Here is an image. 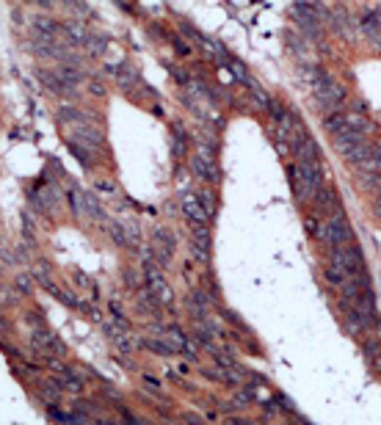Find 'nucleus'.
<instances>
[{"label":"nucleus","instance_id":"1","mask_svg":"<svg viewBox=\"0 0 381 425\" xmlns=\"http://www.w3.org/2000/svg\"><path fill=\"white\" fill-rule=\"evenodd\" d=\"M368 268H365V257L362 249L356 246L354 241L346 243V246H337L329 251V265H326V279L331 285L343 287L346 282H356V279H365Z\"/></svg>","mask_w":381,"mask_h":425},{"label":"nucleus","instance_id":"14","mask_svg":"<svg viewBox=\"0 0 381 425\" xmlns=\"http://www.w3.org/2000/svg\"><path fill=\"white\" fill-rule=\"evenodd\" d=\"M153 249L160 257V263H169L175 257V235L166 229H155L153 235Z\"/></svg>","mask_w":381,"mask_h":425},{"label":"nucleus","instance_id":"16","mask_svg":"<svg viewBox=\"0 0 381 425\" xmlns=\"http://www.w3.org/2000/svg\"><path fill=\"white\" fill-rule=\"evenodd\" d=\"M362 31L370 36V39H381V11H370L365 20H362Z\"/></svg>","mask_w":381,"mask_h":425},{"label":"nucleus","instance_id":"19","mask_svg":"<svg viewBox=\"0 0 381 425\" xmlns=\"http://www.w3.org/2000/svg\"><path fill=\"white\" fill-rule=\"evenodd\" d=\"M268 114H271V119H274L277 125H282V122L290 116V114H287V108H285L280 100H274V97H271V102H268Z\"/></svg>","mask_w":381,"mask_h":425},{"label":"nucleus","instance_id":"18","mask_svg":"<svg viewBox=\"0 0 381 425\" xmlns=\"http://www.w3.org/2000/svg\"><path fill=\"white\" fill-rule=\"evenodd\" d=\"M116 70H119L116 77H119V83H122L125 89H133V86L138 83V72H136V70H130V67H125V64H122V67H116Z\"/></svg>","mask_w":381,"mask_h":425},{"label":"nucleus","instance_id":"26","mask_svg":"<svg viewBox=\"0 0 381 425\" xmlns=\"http://www.w3.org/2000/svg\"><path fill=\"white\" fill-rule=\"evenodd\" d=\"M89 89H92V94H94V97H102V94H105V89H102L100 83H89Z\"/></svg>","mask_w":381,"mask_h":425},{"label":"nucleus","instance_id":"20","mask_svg":"<svg viewBox=\"0 0 381 425\" xmlns=\"http://www.w3.org/2000/svg\"><path fill=\"white\" fill-rule=\"evenodd\" d=\"M64 33L75 42V45H83V42H89V36H86V31H83V26H67L64 28Z\"/></svg>","mask_w":381,"mask_h":425},{"label":"nucleus","instance_id":"2","mask_svg":"<svg viewBox=\"0 0 381 425\" xmlns=\"http://www.w3.org/2000/svg\"><path fill=\"white\" fill-rule=\"evenodd\" d=\"M287 177H290V185H293V194L302 204H312L318 191L326 185L324 182V169L321 163H304V160H296V163H287Z\"/></svg>","mask_w":381,"mask_h":425},{"label":"nucleus","instance_id":"15","mask_svg":"<svg viewBox=\"0 0 381 425\" xmlns=\"http://www.w3.org/2000/svg\"><path fill=\"white\" fill-rule=\"evenodd\" d=\"M191 166L197 177H202L204 182H216L219 180V169H216V160L210 158V152H199L197 158H191Z\"/></svg>","mask_w":381,"mask_h":425},{"label":"nucleus","instance_id":"12","mask_svg":"<svg viewBox=\"0 0 381 425\" xmlns=\"http://www.w3.org/2000/svg\"><path fill=\"white\" fill-rule=\"evenodd\" d=\"M315 210H318V213H324L326 219L337 216V213H343V210H340V197H337V191L329 188V185H324V188L318 191V197H315Z\"/></svg>","mask_w":381,"mask_h":425},{"label":"nucleus","instance_id":"3","mask_svg":"<svg viewBox=\"0 0 381 425\" xmlns=\"http://www.w3.org/2000/svg\"><path fill=\"white\" fill-rule=\"evenodd\" d=\"M307 80H309V89H312L318 105H324L329 114H334L343 105V100H346V86L337 83L326 70H318V67L307 70Z\"/></svg>","mask_w":381,"mask_h":425},{"label":"nucleus","instance_id":"22","mask_svg":"<svg viewBox=\"0 0 381 425\" xmlns=\"http://www.w3.org/2000/svg\"><path fill=\"white\" fill-rule=\"evenodd\" d=\"M67 147H70V152L75 155V158H77V160H80V163H83V166H89V155H86V150H83V147H77L75 141H70Z\"/></svg>","mask_w":381,"mask_h":425},{"label":"nucleus","instance_id":"27","mask_svg":"<svg viewBox=\"0 0 381 425\" xmlns=\"http://www.w3.org/2000/svg\"><path fill=\"white\" fill-rule=\"evenodd\" d=\"M97 191H114V185H111L108 180H100V182H97Z\"/></svg>","mask_w":381,"mask_h":425},{"label":"nucleus","instance_id":"21","mask_svg":"<svg viewBox=\"0 0 381 425\" xmlns=\"http://www.w3.org/2000/svg\"><path fill=\"white\" fill-rule=\"evenodd\" d=\"M197 197H199V202H202L204 213H207V216H213V213H216V197H213L210 191H199Z\"/></svg>","mask_w":381,"mask_h":425},{"label":"nucleus","instance_id":"10","mask_svg":"<svg viewBox=\"0 0 381 425\" xmlns=\"http://www.w3.org/2000/svg\"><path fill=\"white\" fill-rule=\"evenodd\" d=\"M31 343H33V348H39L42 353H64V343L53 334L50 329H45V326H39L33 334H31Z\"/></svg>","mask_w":381,"mask_h":425},{"label":"nucleus","instance_id":"32","mask_svg":"<svg viewBox=\"0 0 381 425\" xmlns=\"http://www.w3.org/2000/svg\"><path fill=\"white\" fill-rule=\"evenodd\" d=\"M376 191H379V197H381V182H379V188H376Z\"/></svg>","mask_w":381,"mask_h":425},{"label":"nucleus","instance_id":"5","mask_svg":"<svg viewBox=\"0 0 381 425\" xmlns=\"http://www.w3.org/2000/svg\"><path fill=\"white\" fill-rule=\"evenodd\" d=\"M147 260H150V263H144V290H150L153 299L158 301L160 307H169V304L175 301V290L169 287L163 271L153 263V251H147Z\"/></svg>","mask_w":381,"mask_h":425},{"label":"nucleus","instance_id":"17","mask_svg":"<svg viewBox=\"0 0 381 425\" xmlns=\"http://www.w3.org/2000/svg\"><path fill=\"white\" fill-rule=\"evenodd\" d=\"M141 346H144V348H150V351H155V353H160V356H175V353H177V351L172 348V346H169L163 337H147Z\"/></svg>","mask_w":381,"mask_h":425},{"label":"nucleus","instance_id":"11","mask_svg":"<svg viewBox=\"0 0 381 425\" xmlns=\"http://www.w3.org/2000/svg\"><path fill=\"white\" fill-rule=\"evenodd\" d=\"M191 254L199 263L210 260V229L207 226H191Z\"/></svg>","mask_w":381,"mask_h":425},{"label":"nucleus","instance_id":"33","mask_svg":"<svg viewBox=\"0 0 381 425\" xmlns=\"http://www.w3.org/2000/svg\"><path fill=\"white\" fill-rule=\"evenodd\" d=\"M280 425H287V423H280Z\"/></svg>","mask_w":381,"mask_h":425},{"label":"nucleus","instance_id":"31","mask_svg":"<svg viewBox=\"0 0 381 425\" xmlns=\"http://www.w3.org/2000/svg\"><path fill=\"white\" fill-rule=\"evenodd\" d=\"M97 425H114V423H111V420H100Z\"/></svg>","mask_w":381,"mask_h":425},{"label":"nucleus","instance_id":"30","mask_svg":"<svg viewBox=\"0 0 381 425\" xmlns=\"http://www.w3.org/2000/svg\"><path fill=\"white\" fill-rule=\"evenodd\" d=\"M373 210H376V216H379V219H381V197H379V199H376V204H373Z\"/></svg>","mask_w":381,"mask_h":425},{"label":"nucleus","instance_id":"4","mask_svg":"<svg viewBox=\"0 0 381 425\" xmlns=\"http://www.w3.org/2000/svg\"><path fill=\"white\" fill-rule=\"evenodd\" d=\"M326 249H337V246H346V243H351L354 241V235H351V224H348V219L343 216V213H337V216H331V219H324L321 221V229H318V235H315Z\"/></svg>","mask_w":381,"mask_h":425},{"label":"nucleus","instance_id":"29","mask_svg":"<svg viewBox=\"0 0 381 425\" xmlns=\"http://www.w3.org/2000/svg\"><path fill=\"white\" fill-rule=\"evenodd\" d=\"M227 425H252V423H249V420H229Z\"/></svg>","mask_w":381,"mask_h":425},{"label":"nucleus","instance_id":"28","mask_svg":"<svg viewBox=\"0 0 381 425\" xmlns=\"http://www.w3.org/2000/svg\"><path fill=\"white\" fill-rule=\"evenodd\" d=\"M144 381H147V384H150V387H153V390H160V381H158V378H153V375H147V378H144Z\"/></svg>","mask_w":381,"mask_h":425},{"label":"nucleus","instance_id":"6","mask_svg":"<svg viewBox=\"0 0 381 425\" xmlns=\"http://www.w3.org/2000/svg\"><path fill=\"white\" fill-rule=\"evenodd\" d=\"M326 133L329 136H337V133H343V130H354V133H362V136H368L373 125H370V119H365V116H359V114H343V111H334L326 116Z\"/></svg>","mask_w":381,"mask_h":425},{"label":"nucleus","instance_id":"13","mask_svg":"<svg viewBox=\"0 0 381 425\" xmlns=\"http://www.w3.org/2000/svg\"><path fill=\"white\" fill-rule=\"evenodd\" d=\"M39 80L50 89L53 94H61V97H72V94H75V86H72V83H67L64 77L58 75V70H55V72L42 70V72H39Z\"/></svg>","mask_w":381,"mask_h":425},{"label":"nucleus","instance_id":"25","mask_svg":"<svg viewBox=\"0 0 381 425\" xmlns=\"http://www.w3.org/2000/svg\"><path fill=\"white\" fill-rule=\"evenodd\" d=\"M122 425H147V423H144L141 417H133V414H125V423H122Z\"/></svg>","mask_w":381,"mask_h":425},{"label":"nucleus","instance_id":"8","mask_svg":"<svg viewBox=\"0 0 381 425\" xmlns=\"http://www.w3.org/2000/svg\"><path fill=\"white\" fill-rule=\"evenodd\" d=\"M160 334H163V340L177 351V353H188L191 359H197V346H194V340H191L180 326H166V329H160Z\"/></svg>","mask_w":381,"mask_h":425},{"label":"nucleus","instance_id":"23","mask_svg":"<svg viewBox=\"0 0 381 425\" xmlns=\"http://www.w3.org/2000/svg\"><path fill=\"white\" fill-rule=\"evenodd\" d=\"M75 282L77 285H83V287H86V290H92V293H94V290H97V287H94V282H92V279H89V276L83 274V271H75Z\"/></svg>","mask_w":381,"mask_h":425},{"label":"nucleus","instance_id":"9","mask_svg":"<svg viewBox=\"0 0 381 425\" xmlns=\"http://www.w3.org/2000/svg\"><path fill=\"white\" fill-rule=\"evenodd\" d=\"M182 216L191 221V226H207L210 224V216L204 213L202 202H199V197L197 194H182Z\"/></svg>","mask_w":381,"mask_h":425},{"label":"nucleus","instance_id":"24","mask_svg":"<svg viewBox=\"0 0 381 425\" xmlns=\"http://www.w3.org/2000/svg\"><path fill=\"white\" fill-rule=\"evenodd\" d=\"M307 232H309V235H318V229H321V221H318V219H315V216H307Z\"/></svg>","mask_w":381,"mask_h":425},{"label":"nucleus","instance_id":"7","mask_svg":"<svg viewBox=\"0 0 381 425\" xmlns=\"http://www.w3.org/2000/svg\"><path fill=\"white\" fill-rule=\"evenodd\" d=\"M50 368L55 370V378H53V384L58 387V390H64V392H83V375L72 370V368H67V365H61V362H50Z\"/></svg>","mask_w":381,"mask_h":425}]
</instances>
